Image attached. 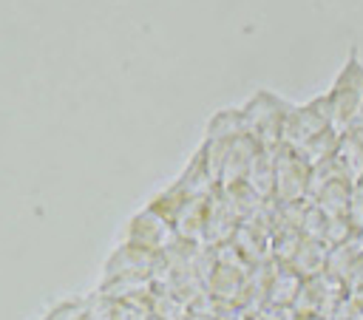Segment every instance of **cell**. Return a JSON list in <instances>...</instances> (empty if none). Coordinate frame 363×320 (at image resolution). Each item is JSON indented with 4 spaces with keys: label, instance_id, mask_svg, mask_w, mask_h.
<instances>
[{
    "label": "cell",
    "instance_id": "obj_8",
    "mask_svg": "<svg viewBox=\"0 0 363 320\" xmlns=\"http://www.w3.org/2000/svg\"><path fill=\"white\" fill-rule=\"evenodd\" d=\"M159 263H162V252H150V249H142V246L125 241L105 261L102 283L116 280V278H150L153 280V272L159 269Z\"/></svg>",
    "mask_w": 363,
    "mask_h": 320
},
{
    "label": "cell",
    "instance_id": "obj_12",
    "mask_svg": "<svg viewBox=\"0 0 363 320\" xmlns=\"http://www.w3.org/2000/svg\"><path fill=\"white\" fill-rule=\"evenodd\" d=\"M207 201H210V195H193L179 207V212L173 215V227H176L179 238H184V241H199L201 238Z\"/></svg>",
    "mask_w": 363,
    "mask_h": 320
},
{
    "label": "cell",
    "instance_id": "obj_5",
    "mask_svg": "<svg viewBox=\"0 0 363 320\" xmlns=\"http://www.w3.org/2000/svg\"><path fill=\"white\" fill-rule=\"evenodd\" d=\"M241 210L235 207V201L230 198V193L224 187H216L210 193V201H207V215H204V227H201V238L199 244L204 246H221V244H230L238 224H241Z\"/></svg>",
    "mask_w": 363,
    "mask_h": 320
},
{
    "label": "cell",
    "instance_id": "obj_11",
    "mask_svg": "<svg viewBox=\"0 0 363 320\" xmlns=\"http://www.w3.org/2000/svg\"><path fill=\"white\" fill-rule=\"evenodd\" d=\"M230 244L238 249V255H241L250 266H258V263L272 261V252H269V232H264V229H258V227H252V224H244V221H241Z\"/></svg>",
    "mask_w": 363,
    "mask_h": 320
},
{
    "label": "cell",
    "instance_id": "obj_3",
    "mask_svg": "<svg viewBox=\"0 0 363 320\" xmlns=\"http://www.w3.org/2000/svg\"><path fill=\"white\" fill-rule=\"evenodd\" d=\"M326 127H332V108H329V96L323 99H312L303 108H289L286 122H284V133H281V144L286 147H303L309 139H315L318 133H323Z\"/></svg>",
    "mask_w": 363,
    "mask_h": 320
},
{
    "label": "cell",
    "instance_id": "obj_15",
    "mask_svg": "<svg viewBox=\"0 0 363 320\" xmlns=\"http://www.w3.org/2000/svg\"><path fill=\"white\" fill-rule=\"evenodd\" d=\"M301 283H303V278H301L292 266H286V263H275L272 278H269V295H267V303H269V306H289V309H292Z\"/></svg>",
    "mask_w": 363,
    "mask_h": 320
},
{
    "label": "cell",
    "instance_id": "obj_6",
    "mask_svg": "<svg viewBox=\"0 0 363 320\" xmlns=\"http://www.w3.org/2000/svg\"><path fill=\"white\" fill-rule=\"evenodd\" d=\"M343 283L329 278L326 272L315 275V278H306L298 289V297L292 303V312L295 314H306V317H318V320H329L335 306L343 300Z\"/></svg>",
    "mask_w": 363,
    "mask_h": 320
},
{
    "label": "cell",
    "instance_id": "obj_19",
    "mask_svg": "<svg viewBox=\"0 0 363 320\" xmlns=\"http://www.w3.org/2000/svg\"><path fill=\"white\" fill-rule=\"evenodd\" d=\"M292 314H295V312H292L289 306H269V303H267V306L258 309L250 320H292Z\"/></svg>",
    "mask_w": 363,
    "mask_h": 320
},
{
    "label": "cell",
    "instance_id": "obj_20",
    "mask_svg": "<svg viewBox=\"0 0 363 320\" xmlns=\"http://www.w3.org/2000/svg\"><path fill=\"white\" fill-rule=\"evenodd\" d=\"M184 320H204V314H199V312H190Z\"/></svg>",
    "mask_w": 363,
    "mask_h": 320
},
{
    "label": "cell",
    "instance_id": "obj_2",
    "mask_svg": "<svg viewBox=\"0 0 363 320\" xmlns=\"http://www.w3.org/2000/svg\"><path fill=\"white\" fill-rule=\"evenodd\" d=\"M213 249H216V263L204 280V292L221 303L238 306V300L244 295L247 275H250V263L238 255V249L233 244H221Z\"/></svg>",
    "mask_w": 363,
    "mask_h": 320
},
{
    "label": "cell",
    "instance_id": "obj_13",
    "mask_svg": "<svg viewBox=\"0 0 363 320\" xmlns=\"http://www.w3.org/2000/svg\"><path fill=\"white\" fill-rule=\"evenodd\" d=\"M326 255H329V246H326L323 241L303 235L301 246L295 249V255H292V261H289L286 266H292V269L306 280V278H315V275H320V272L326 269Z\"/></svg>",
    "mask_w": 363,
    "mask_h": 320
},
{
    "label": "cell",
    "instance_id": "obj_14",
    "mask_svg": "<svg viewBox=\"0 0 363 320\" xmlns=\"http://www.w3.org/2000/svg\"><path fill=\"white\" fill-rule=\"evenodd\" d=\"M275 150L278 147H261L244 178L250 190L258 193L261 198H272V190H275Z\"/></svg>",
    "mask_w": 363,
    "mask_h": 320
},
{
    "label": "cell",
    "instance_id": "obj_4",
    "mask_svg": "<svg viewBox=\"0 0 363 320\" xmlns=\"http://www.w3.org/2000/svg\"><path fill=\"white\" fill-rule=\"evenodd\" d=\"M309 173H312V164L295 147L278 144V150H275V190H272V198L275 201H301V198H306Z\"/></svg>",
    "mask_w": 363,
    "mask_h": 320
},
{
    "label": "cell",
    "instance_id": "obj_16",
    "mask_svg": "<svg viewBox=\"0 0 363 320\" xmlns=\"http://www.w3.org/2000/svg\"><path fill=\"white\" fill-rule=\"evenodd\" d=\"M150 314L156 320H184L190 314V303L182 295H176L173 289H167V286H153Z\"/></svg>",
    "mask_w": 363,
    "mask_h": 320
},
{
    "label": "cell",
    "instance_id": "obj_7",
    "mask_svg": "<svg viewBox=\"0 0 363 320\" xmlns=\"http://www.w3.org/2000/svg\"><path fill=\"white\" fill-rule=\"evenodd\" d=\"M176 227L167 215H162L159 210H153L150 204L136 212L130 221H128V229H125V241L128 244H136L142 249H150V252H164L173 241H176Z\"/></svg>",
    "mask_w": 363,
    "mask_h": 320
},
{
    "label": "cell",
    "instance_id": "obj_10",
    "mask_svg": "<svg viewBox=\"0 0 363 320\" xmlns=\"http://www.w3.org/2000/svg\"><path fill=\"white\" fill-rule=\"evenodd\" d=\"M258 150H261V144L247 130L241 136H235L230 142L227 153H224V161H221V170H218V187H233V184L244 181Z\"/></svg>",
    "mask_w": 363,
    "mask_h": 320
},
{
    "label": "cell",
    "instance_id": "obj_21",
    "mask_svg": "<svg viewBox=\"0 0 363 320\" xmlns=\"http://www.w3.org/2000/svg\"><path fill=\"white\" fill-rule=\"evenodd\" d=\"M292 320H318V317H306V314H292Z\"/></svg>",
    "mask_w": 363,
    "mask_h": 320
},
{
    "label": "cell",
    "instance_id": "obj_9",
    "mask_svg": "<svg viewBox=\"0 0 363 320\" xmlns=\"http://www.w3.org/2000/svg\"><path fill=\"white\" fill-rule=\"evenodd\" d=\"M360 79H363V71L357 68V62L352 59L349 68L340 74L335 91L329 93V108H332V125L337 127H346L360 105Z\"/></svg>",
    "mask_w": 363,
    "mask_h": 320
},
{
    "label": "cell",
    "instance_id": "obj_17",
    "mask_svg": "<svg viewBox=\"0 0 363 320\" xmlns=\"http://www.w3.org/2000/svg\"><path fill=\"white\" fill-rule=\"evenodd\" d=\"M303 241V232L295 229V227H272V235H269V252H272V261L275 263H289L295 249L301 246Z\"/></svg>",
    "mask_w": 363,
    "mask_h": 320
},
{
    "label": "cell",
    "instance_id": "obj_18",
    "mask_svg": "<svg viewBox=\"0 0 363 320\" xmlns=\"http://www.w3.org/2000/svg\"><path fill=\"white\" fill-rule=\"evenodd\" d=\"M45 320H88V297H74L60 306H54Z\"/></svg>",
    "mask_w": 363,
    "mask_h": 320
},
{
    "label": "cell",
    "instance_id": "obj_1",
    "mask_svg": "<svg viewBox=\"0 0 363 320\" xmlns=\"http://www.w3.org/2000/svg\"><path fill=\"white\" fill-rule=\"evenodd\" d=\"M289 108H292V105L284 102L281 96H275V93H269V91H258V93L241 108L244 130H247L261 147H278Z\"/></svg>",
    "mask_w": 363,
    "mask_h": 320
}]
</instances>
